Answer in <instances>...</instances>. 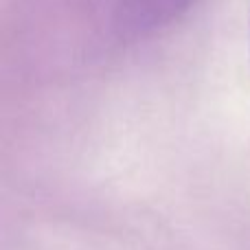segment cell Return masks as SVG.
<instances>
[{"label":"cell","mask_w":250,"mask_h":250,"mask_svg":"<svg viewBox=\"0 0 250 250\" xmlns=\"http://www.w3.org/2000/svg\"><path fill=\"white\" fill-rule=\"evenodd\" d=\"M195 0H123V22L136 33L167 26L180 18Z\"/></svg>","instance_id":"6da1fadb"}]
</instances>
